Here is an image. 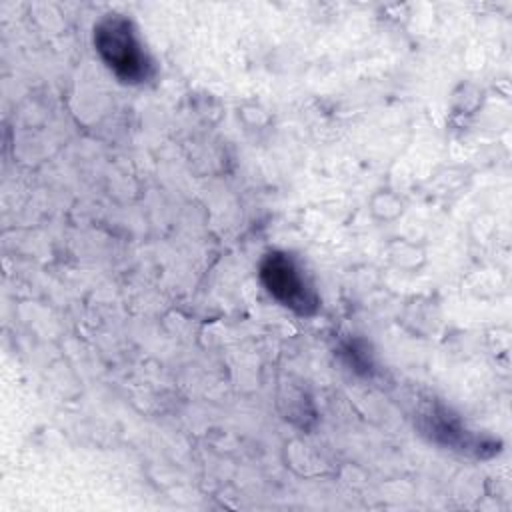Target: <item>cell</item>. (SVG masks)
Returning a JSON list of instances; mask_svg holds the SVG:
<instances>
[{
    "instance_id": "6da1fadb",
    "label": "cell",
    "mask_w": 512,
    "mask_h": 512,
    "mask_svg": "<svg viewBox=\"0 0 512 512\" xmlns=\"http://www.w3.org/2000/svg\"><path fill=\"white\" fill-rule=\"evenodd\" d=\"M94 44L104 62L126 82H140L148 76L146 54L134 36L128 20L120 16L106 18L98 24Z\"/></svg>"
},
{
    "instance_id": "7a4b0ae2",
    "label": "cell",
    "mask_w": 512,
    "mask_h": 512,
    "mask_svg": "<svg viewBox=\"0 0 512 512\" xmlns=\"http://www.w3.org/2000/svg\"><path fill=\"white\" fill-rule=\"evenodd\" d=\"M262 280L268 292L298 314H312L318 308L314 290L306 284L296 264L284 254H270L262 264Z\"/></svg>"
}]
</instances>
